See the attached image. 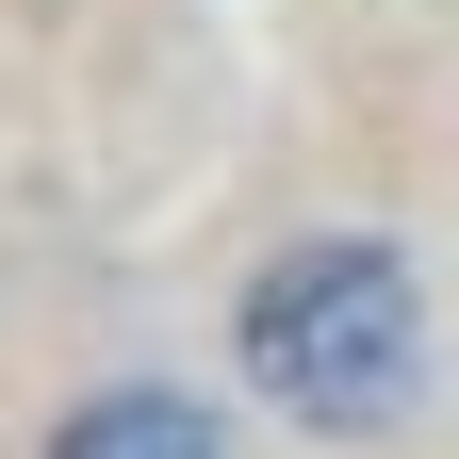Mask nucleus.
<instances>
[{"mask_svg":"<svg viewBox=\"0 0 459 459\" xmlns=\"http://www.w3.org/2000/svg\"><path fill=\"white\" fill-rule=\"evenodd\" d=\"M247 377H263L296 427H394L411 377H427V296H411V263L361 247V230L279 247V263L247 279Z\"/></svg>","mask_w":459,"mask_h":459,"instance_id":"f257e3e1","label":"nucleus"},{"mask_svg":"<svg viewBox=\"0 0 459 459\" xmlns=\"http://www.w3.org/2000/svg\"><path fill=\"white\" fill-rule=\"evenodd\" d=\"M49 459H213V411L197 394H99Z\"/></svg>","mask_w":459,"mask_h":459,"instance_id":"f03ea898","label":"nucleus"}]
</instances>
